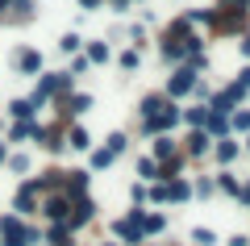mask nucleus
Instances as JSON below:
<instances>
[{
    "mask_svg": "<svg viewBox=\"0 0 250 246\" xmlns=\"http://www.w3.org/2000/svg\"><path fill=\"white\" fill-rule=\"evenodd\" d=\"M113 158H117V155H113L108 146H104V150H92V167H96V171H104L108 163H113Z\"/></svg>",
    "mask_w": 250,
    "mask_h": 246,
    "instance_id": "16",
    "label": "nucleus"
},
{
    "mask_svg": "<svg viewBox=\"0 0 250 246\" xmlns=\"http://www.w3.org/2000/svg\"><path fill=\"white\" fill-rule=\"evenodd\" d=\"M138 63H142V54H138V50H125V54H121V67H125V71H134Z\"/></svg>",
    "mask_w": 250,
    "mask_h": 246,
    "instance_id": "23",
    "label": "nucleus"
},
{
    "mask_svg": "<svg viewBox=\"0 0 250 246\" xmlns=\"http://www.w3.org/2000/svg\"><path fill=\"white\" fill-rule=\"evenodd\" d=\"M100 4H104V0H80V9H88V13H92V9H100Z\"/></svg>",
    "mask_w": 250,
    "mask_h": 246,
    "instance_id": "29",
    "label": "nucleus"
},
{
    "mask_svg": "<svg viewBox=\"0 0 250 246\" xmlns=\"http://www.w3.org/2000/svg\"><path fill=\"white\" fill-rule=\"evenodd\" d=\"M242 50H246V54H250V38H242Z\"/></svg>",
    "mask_w": 250,
    "mask_h": 246,
    "instance_id": "33",
    "label": "nucleus"
},
{
    "mask_svg": "<svg viewBox=\"0 0 250 246\" xmlns=\"http://www.w3.org/2000/svg\"><path fill=\"white\" fill-rule=\"evenodd\" d=\"M13 13V0H0V17H9Z\"/></svg>",
    "mask_w": 250,
    "mask_h": 246,
    "instance_id": "30",
    "label": "nucleus"
},
{
    "mask_svg": "<svg viewBox=\"0 0 250 246\" xmlns=\"http://www.w3.org/2000/svg\"><path fill=\"white\" fill-rule=\"evenodd\" d=\"M4 163H9L13 171H29V158H25V155H9V158H4Z\"/></svg>",
    "mask_w": 250,
    "mask_h": 246,
    "instance_id": "24",
    "label": "nucleus"
},
{
    "mask_svg": "<svg viewBox=\"0 0 250 246\" xmlns=\"http://www.w3.org/2000/svg\"><path fill=\"white\" fill-rule=\"evenodd\" d=\"M188 150H192V155H205V150H208V134H192V138H188Z\"/></svg>",
    "mask_w": 250,
    "mask_h": 246,
    "instance_id": "17",
    "label": "nucleus"
},
{
    "mask_svg": "<svg viewBox=\"0 0 250 246\" xmlns=\"http://www.w3.org/2000/svg\"><path fill=\"white\" fill-rule=\"evenodd\" d=\"M217 158H221V163H233V158H238V142H221V146H217Z\"/></svg>",
    "mask_w": 250,
    "mask_h": 246,
    "instance_id": "19",
    "label": "nucleus"
},
{
    "mask_svg": "<svg viewBox=\"0 0 250 246\" xmlns=\"http://www.w3.org/2000/svg\"><path fill=\"white\" fill-rule=\"evenodd\" d=\"M221 192H233V196H238L242 188H238V179H233V176H221Z\"/></svg>",
    "mask_w": 250,
    "mask_h": 246,
    "instance_id": "27",
    "label": "nucleus"
},
{
    "mask_svg": "<svg viewBox=\"0 0 250 246\" xmlns=\"http://www.w3.org/2000/svg\"><path fill=\"white\" fill-rule=\"evenodd\" d=\"M38 179H25V184L17 188V196H13V209H17V217H29V213L38 209Z\"/></svg>",
    "mask_w": 250,
    "mask_h": 246,
    "instance_id": "1",
    "label": "nucleus"
},
{
    "mask_svg": "<svg viewBox=\"0 0 250 246\" xmlns=\"http://www.w3.org/2000/svg\"><path fill=\"white\" fill-rule=\"evenodd\" d=\"M167 155H175V138H159L154 142V158H167Z\"/></svg>",
    "mask_w": 250,
    "mask_h": 246,
    "instance_id": "20",
    "label": "nucleus"
},
{
    "mask_svg": "<svg viewBox=\"0 0 250 246\" xmlns=\"http://www.w3.org/2000/svg\"><path fill=\"white\" fill-rule=\"evenodd\" d=\"M192 242H196V246H213L217 234H213V229H196V234H192Z\"/></svg>",
    "mask_w": 250,
    "mask_h": 246,
    "instance_id": "22",
    "label": "nucleus"
},
{
    "mask_svg": "<svg viewBox=\"0 0 250 246\" xmlns=\"http://www.w3.org/2000/svg\"><path fill=\"white\" fill-rule=\"evenodd\" d=\"M9 113H13V121H34V113H38V109L34 105H29V100H13V105H9Z\"/></svg>",
    "mask_w": 250,
    "mask_h": 246,
    "instance_id": "8",
    "label": "nucleus"
},
{
    "mask_svg": "<svg viewBox=\"0 0 250 246\" xmlns=\"http://www.w3.org/2000/svg\"><path fill=\"white\" fill-rule=\"evenodd\" d=\"M13 63H17L21 75H42V54H38V50H17Z\"/></svg>",
    "mask_w": 250,
    "mask_h": 246,
    "instance_id": "5",
    "label": "nucleus"
},
{
    "mask_svg": "<svg viewBox=\"0 0 250 246\" xmlns=\"http://www.w3.org/2000/svg\"><path fill=\"white\" fill-rule=\"evenodd\" d=\"M50 246H75V238H71V229L62 225V221H59V225H50Z\"/></svg>",
    "mask_w": 250,
    "mask_h": 246,
    "instance_id": "10",
    "label": "nucleus"
},
{
    "mask_svg": "<svg viewBox=\"0 0 250 246\" xmlns=\"http://www.w3.org/2000/svg\"><path fill=\"white\" fill-rule=\"evenodd\" d=\"M62 142H67V146H71V150H88V146H92L88 130H80V125H75V130H67V138H62Z\"/></svg>",
    "mask_w": 250,
    "mask_h": 246,
    "instance_id": "9",
    "label": "nucleus"
},
{
    "mask_svg": "<svg viewBox=\"0 0 250 246\" xmlns=\"http://www.w3.org/2000/svg\"><path fill=\"white\" fill-rule=\"evenodd\" d=\"M88 109H92V96H83V92H75V96L67 100V113H75V117L88 113Z\"/></svg>",
    "mask_w": 250,
    "mask_h": 246,
    "instance_id": "11",
    "label": "nucleus"
},
{
    "mask_svg": "<svg viewBox=\"0 0 250 246\" xmlns=\"http://www.w3.org/2000/svg\"><path fill=\"white\" fill-rule=\"evenodd\" d=\"M175 121H179V109H175V105L167 100V105H163L159 113L150 117V121H142V130H146V134H163V130H171Z\"/></svg>",
    "mask_w": 250,
    "mask_h": 246,
    "instance_id": "2",
    "label": "nucleus"
},
{
    "mask_svg": "<svg viewBox=\"0 0 250 246\" xmlns=\"http://www.w3.org/2000/svg\"><path fill=\"white\" fill-rule=\"evenodd\" d=\"M233 130L246 134V130H250V113H233Z\"/></svg>",
    "mask_w": 250,
    "mask_h": 246,
    "instance_id": "28",
    "label": "nucleus"
},
{
    "mask_svg": "<svg viewBox=\"0 0 250 246\" xmlns=\"http://www.w3.org/2000/svg\"><path fill=\"white\" fill-rule=\"evenodd\" d=\"M108 4H113V9H129V0H108Z\"/></svg>",
    "mask_w": 250,
    "mask_h": 246,
    "instance_id": "32",
    "label": "nucleus"
},
{
    "mask_svg": "<svg viewBox=\"0 0 250 246\" xmlns=\"http://www.w3.org/2000/svg\"><path fill=\"white\" fill-rule=\"evenodd\" d=\"M163 105H167V100H163V96H146V100H142V121H150V117L159 113Z\"/></svg>",
    "mask_w": 250,
    "mask_h": 246,
    "instance_id": "13",
    "label": "nucleus"
},
{
    "mask_svg": "<svg viewBox=\"0 0 250 246\" xmlns=\"http://www.w3.org/2000/svg\"><path fill=\"white\" fill-rule=\"evenodd\" d=\"M13 17L29 21V17H34V0H13Z\"/></svg>",
    "mask_w": 250,
    "mask_h": 246,
    "instance_id": "14",
    "label": "nucleus"
},
{
    "mask_svg": "<svg viewBox=\"0 0 250 246\" xmlns=\"http://www.w3.org/2000/svg\"><path fill=\"white\" fill-rule=\"evenodd\" d=\"M62 192L71 196H88V171H67V184H62Z\"/></svg>",
    "mask_w": 250,
    "mask_h": 246,
    "instance_id": "7",
    "label": "nucleus"
},
{
    "mask_svg": "<svg viewBox=\"0 0 250 246\" xmlns=\"http://www.w3.org/2000/svg\"><path fill=\"white\" fill-rule=\"evenodd\" d=\"M108 150H113V155H121V150H125V134H113V138H108Z\"/></svg>",
    "mask_w": 250,
    "mask_h": 246,
    "instance_id": "26",
    "label": "nucleus"
},
{
    "mask_svg": "<svg viewBox=\"0 0 250 246\" xmlns=\"http://www.w3.org/2000/svg\"><path fill=\"white\" fill-rule=\"evenodd\" d=\"M42 213L54 221V225H59V221H67V213H71V196H67V192L46 196V201H42Z\"/></svg>",
    "mask_w": 250,
    "mask_h": 246,
    "instance_id": "3",
    "label": "nucleus"
},
{
    "mask_svg": "<svg viewBox=\"0 0 250 246\" xmlns=\"http://www.w3.org/2000/svg\"><path fill=\"white\" fill-rule=\"evenodd\" d=\"M246 246H250V242H246Z\"/></svg>",
    "mask_w": 250,
    "mask_h": 246,
    "instance_id": "34",
    "label": "nucleus"
},
{
    "mask_svg": "<svg viewBox=\"0 0 250 246\" xmlns=\"http://www.w3.org/2000/svg\"><path fill=\"white\" fill-rule=\"evenodd\" d=\"M192 84H196V71H192V67H179L175 75L167 79V96H184V92H192Z\"/></svg>",
    "mask_w": 250,
    "mask_h": 246,
    "instance_id": "4",
    "label": "nucleus"
},
{
    "mask_svg": "<svg viewBox=\"0 0 250 246\" xmlns=\"http://www.w3.org/2000/svg\"><path fill=\"white\" fill-rule=\"evenodd\" d=\"M188 121H192V125H205L208 121V109H188Z\"/></svg>",
    "mask_w": 250,
    "mask_h": 246,
    "instance_id": "25",
    "label": "nucleus"
},
{
    "mask_svg": "<svg viewBox=\"0 0 250 246\" xmlns=\"http://www.w3.org/2000/svg\"><path fill=\"white\" fill-rule=\"evenodd\" d=\"M59 46H62L67 54H75V50L83 46V38H80V34H62V42H59Z\"/></svg>",
    "mask_w": 250,
    "mask_h": 246,
    "instance_id": "21",
    "label": "nucleus"
},
{
    "mask_svg": "<svg viewBox=\"0 0 250 246\" xmlns=\"http://www.w3.org/2000/svg\"><path fill=\"white\" fill-rule=\"evenodd\" d=\"M4 158H9V142H0V167H4Z\"/></svg>",
    "mask_w": 250,
    "mask_h": 246,
    "instance_id": "31",
    "label": "nucleus"
},
{
    "mask_svg": "<svg viewBox=\"0 0 250 246\" xmlns=\"http://www.w3.org/2000/svg\"><path fill=\"white\" fill-rule=\"evenodd\" d=\"M138 176L142 179H159V163H154V158H142V163H138Z\"/></svg>",
    "mask_w": 250,
    "mask_h": 246,
    "instance_id": "18",
    "label": "nucleus"
},
{
    "mask_svg": "<svg viewBox=\"0 0 250 246\" xmlns=\"http://www.w3.org/2000/svg\"><path fill=\"white\" fill-rule=\"evenodd\" d=\"M113 234L117 238H121V242H129V246H138V242H142V225H138V221L134 217H125V221H117V225H113Z\"/></svg>",
    "mask_w": 250,
    "mask_h": 246,
    "instance_id": "6",
    "label": "nucleus"
},
{
    "mask_svg": "<svg viewBox=\"0 0 250 246\" xmlns=\"http://www.w3.org/2000/svg\"><path fill=\"white\" fill-rule=\"evenodd\" d=\"M188 192H192V188H188L184 179H171L167 184V201H188Z\"/></svg>",
    "mask_w": 250,
    "mask_h": 246,
    "instance_id": "12",
    "label": "nucleus"
},
{
    "mask_svg": "<svg viewBox=\"0 0 250 246\" xmlns=\"http://www.w3.org/2000/svg\"><path fill=\"white\" fill-rule=\"evenodd\" d=\"M88 63H108V46L104 42H88Z\"/></svg>",
    "mask_w": 250,
    "mask_h": 246,
    "instance_id": "15",
    "label": "nucleus"
}]
</instances>
